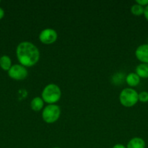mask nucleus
Here are the masks:
<instances>
[{"instance_id": "nucleus-1", "label": "nucleus", "mask_w": 148, "mask_h": 148, "mask_svg": "<svg viewBox=\"0 0 148 148\" xmlns=\"http://www.w3.org/2000/svg\"><path fill=\"white\" fill-rule=\"evenodd\" d=\"M17 59L23 66H30L36 64L40 58V52L33 43L28 41H23L19 43L16 49Z\"/></svg>"}, {"instance_id": "nucleus-2", "label": "nucleus", "mask_w": 148, "mask_h": 148, "mask_svg": "<svg viewBox=\"0 0 148 148\" xmlns=\"http://www.w3.org/2000/svg\"><path fill=\"white\" fill-rule=\"evenodd\" d=\"M61 98V90L55 84H49L44 88L41 93V98L48 104H55Z\"/></svg>"}, {"instance_id": "nucleus-3", "label": "nucleus", "mask_w": 148, "mask_h": 148, "mask_svg": "<svg viewBox=\"0 0 148 148\" xmlns=\"http://www.w3.org/2000/svg\"><path fill=\"white\" fill-rule=\"evenodd\" d=\"M120 103L125 107H132L139 101V93L131 88H124L119 95Z\"/></svg>"}, {"instance_id": "nucleus-4", "label": "nucleus", "mask_w": 148, "mask_h": 148, "mask_svg": "<svg viewBox=\"0 0 148 148\" xmlns=\"http://www.w3.org/2000/svg\"><path fill=\"white\" fill-rule=\"evenodd\" d=\"M60 108L55 104H49L42 111V119L48 124H52L58 120L60 116Z\"/></svg>"}, {"instance_id": "nucleus-5", "label": "nucleus", "mask_w": 148, "mask_h": 148, "mask_svg": "<svg viewBox=\"0 0 148 148\" xmlns=\"http://www.w3.org/2000/svg\"><path fill=\"white\" fill-rule=\"evenodd\" d=\"M8 75L10 77L15 80H23L27 77L28 71L23 65L15 64L12 66L8 71Z\"/></svg>"}, {"instance_id": "nucleus-6", "label": "nucleus", "mask_w": 148, "mask_h": 148, "mask_svg": "<svg viewBox=\"0 0 148 148\" xmlns=\"http://www.w3.org/2000/svg\"><path fill=\"white\" fill-rule=\"evenodd\" d=\"M39 40L44 44H52L57 39V33L54 29H44L39 34Z\"/></svg>"}, {"instance_id": "nucleus-7", "label": "nucleus", "mask_w": 148, "mask_h": 148, "mask_svg": "<svg viewBox=\"0 0 148 148\" xmlns=\"http://www.w3.org/2000/svg\"><path fill=\"white\" fill-rule=\"evenodd\" d=\"M136 59L144 64H148V44H142L136 48L135 51Z\"/></svg>"}, {"instance_id": "nucleus-8", "label": "nucleus", "mask_w": 148, "mask_h": 148, "mask_svg": "<svg viewBox=\"0 0 148 148\" xmlns=\"http://www.w3.org/2000/svg\"><path fill=\"white\" fill-rule=\"evenodd\" d=\"M146 143L141 137H133L128 143L126 148H145Z\"/></svg>"}, {"instance_id": "nucleus-9", "label": "nucleus", "mask_w": 148, "mask_h": 148, "mask_svg": "<svg viewBox=\"0 0 148 148\" xmlns=\"http://www.w3.org/2000/svg\"><path fill=\"white\" fill-rule=\"evenodd\" d=\"M126 82L130 87H136L140 82V77L135 72H131L126 76Z\"/></svg>"}, {"instance_id": "nucleus-10", "label": "nucleus", "mask_w": 148, "mask_h": 148, "mask_svg": "<svg viewBox=\"0 0 148 148\" xmlns=\"http://www.w3.org/2000/svg\"><path fill=\"white\" fill-rule=\"evenodd\" d=\"M135 73L140 78H148V64L142 63L136 67Z\"/></svg>"}, {"instance_id": "nucleus-11", "label": "nucleus", "mask_w": 148, "mask_h": 148, "mask_svg": "<svg viewBox=\"0 0 148 148\" xmlns=\"http://www.w3.org/2000/svg\"><path fill=\"white\" fill-rule=\"evenodd\" d=\"M44 101L40 97H36L30 102V108L34 111H39L43 108Z\"/></svg>"}, {"instance_id": "nucleus-12", "label": "nucleus", "mask_w": 148, "mask_h": 148, "mask_svg": "<svg viewBox=\"0 0 148 148\" xmlns=\"http://www.w3.org/2000/svg\"><path fill=\"white\" fill-rule=\"evenodd\" d=\"M0 66L4 71L8 72L10 70L12 66V61L8 56L4 55L0 57Z\"/></svg>"}, {"instance_id": "nucleus-13", "label": "nucleus", "mask_w": 148, "mask_h": 148, "mask_svg": "<svg viewBox=\"0 0 148 148\" xmlns=\"http://www.w3.org/2000/svg\"><path fill=\"white\" fill-rule=\"evenodd\" d=\"M144 10H145V7L139 5L138 4H134L132 5L131 8V12L133 15L136 16H140L144 14Z\"/></svg>"}, {"instance_id": "nucleus-14", "label": "nucleus", "mask_w": 148, "mask_h": 148, "mask_svg": "<svg viewBox=\"0 0 148 148\" xmlns=\"http://www.w3.org/2000/svg\"><path fill=\"white\" fill-rule=\"evenodd\" d=\"M139 101L142 103L148 102V92L142 91L139 93Z\"/></svg>"}, {"instance_id": "nucleus-15", "label": "nucleus", "mask_w": 148, "mask_h": 148, "mask_svg": "<svg viewBox=\"0 0 148 148\" xmlns=\"http://www.w3.org/2000/svg\"><path fill=\"white\" fill-rule=\"evenodd\" d=\"M136 3L142 6V7H145L146 6L148 5V0H136Z\"/></svg>"}, {"instance_id": "nucleus-16", "label": "nucleus", "mask_w": 148, "mask_h": 148, "mask_svg": "<svg viewBox=\"0 0 148 148\" xmlns=\"http://www.w3.org/2000/svg\"><path fill=\"white\" fill-rule=\"evenodd\" d=\"M144 16H145V19L148 21V5L145 7V10H144Z\"/></svg>"}, {"instance_id": "nucleus-17", "label": "nucleus", "mask_w": 148, "mask_h": 148, "mask_svg": "<svg viewBox=\"0 0 148 148\" xmlns=\"http://www.w3.org/2000/svg\"><path fill=\"white\" fill-rule=\"evenodd\" d=\"M113 148H126V147L122 144H116L113 146Z\"/></svg>"}, {"instance_id": "nucleus-18", "label": "nucleus", "mask_w": 148, "mask_h": 148, "mask_svg": "<svg viewBox=\"0 0 148 148\" xmlns=\"http://www.w3.org/2000/svg\"><path fill=\"white\" fill-rule=\"evenodd\" d=\"M4 10H3L2 8H1V7H0V20H1V19L3 18V17H4Z\"/></svg>"}, {"instance_id": "nucleus-19", "label": "nucleus", "mask_w": 148, "mask_h": 148, "mask_svg": "<svg viewBox=\"0 0 148 148\" xmlns=\"http://www.w3.org/2000/svg\"><path fill=\"white\" fill-rule=\"evenodd\" d=\"M53 148H60V147H53Z\"/></svg>"}, {"instance_id": "nucleus-20", "label": "nucleus", "mask_w": 148, "mask_h": 148, "mask_svg": "<svg viewBox=\"0 0 148 148\" xmlns=\"http://www.w3.org/2000/svg\"><path fill=\"white\" fill-rule=\"evenodd\" d=\"M0 2H1V1H0Z\"/></svg>"}]
</instances>
